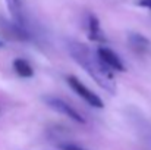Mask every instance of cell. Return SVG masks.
I'll use <instances>...</instances> for the list:
<instances>
[{"label": "cell", "instance_id": "obj_6", "mask_svg": "<svg viewBox=\"0 0 151 150\" xmlns=\"http://www.w3.org/2000/svg\"><path fill=\"white\" fill-rule=\"evenodd\" d=\"M87 27H88V37H90V40L97 41V43H104L106 41V36H104V33L101 30L100 21H99L97 16L88 15Z\"/></svg>", "mask_w": 151, "mask_h": 150}, {"label": "cell", "instance_id": "obj_1", "mask_svg": "<svg viewBox=\"0 0 151 150\" xmlns=\"http://www.w3.org/2000/svg\"><path fill=\"white\" fill-rule=\"evenodd\" d=\"M68 50H69L70 56L73 57V60L88 72V75L103 90H106L110 94L116 93V83H114L113 74L100 60L97 53H94L90 47H87L85 44H82L79 41H69Z\"/></svg>", "mask_w": 151, "mask_h": 150}, {"label": "cell", "instance_id": "obj_7", "mask_svg": "<svg viewBox=\"0 0 151 150\" xmlns=\"http://www.w3.org/2000/svg\"><path fill=\"white\" fill-rule=\"evenodd\" d=\"M7 9L10 12V16L13 19V22H16L18 25L25 28V18H24V6H22V0H6Z\"/></svg>", "mask_w": 151, "mask_h": 150}, {"label": "cell", "instance_id": "obj_11", "mask_svg": "<svg viewBox=\"0 0 151 150\" xmlns=\"http://www.w3.org/2000/svg\"><path fill=\"white\" fill-rule=\"evenodd\" d=\"M138 4L142 6V7H147V9H150L151 10V0H139Z\"/></svg>", "mask_w": 151, "mask_h": 150}, {"label": "cell", "instance_id": "obj_4", "mask_svg": "<svg viewBox=\"0 0 151 150\" xmlns=\"http://www.w3.org/2000/svg\"><path fill=\"white\" fill-rule=\"evenodd\" d=\"M97 54L100 57V60L110 69V71H126V66L123 63V60L109 47H99Z\"/></svg>", "mask_w": 151, "mask_h": 150}, {"label": "cell", "instance_id": "obj_12", "mask_svg": "<svg viewBox=\"0 0 151 150\" xmlns=\"http://www.w3.org/2000/svg\"><path fill=\"white\" fill-rule=\"evenodd\" d=\"M63 150H84V149H81V147H78V146H73V144H65V146H63Z\"/></svg>", "mask_w": 151, "mask_h": 150}, {"label": "cell", "instance_id": "obj_2", "mask_svg": "<svg viewBox=\"0 0 151 150\" xmlns=\"http://www.w3.org/2000/svg\"><path fill=\"white\" fill-rule=\"evenodd\" d=\"M66 81H68V84H69V87L81 97V99H84L88 104H91L93 107H104V103H103V100H101L100 96H97L96 93H93L88 87H85L76 77H73V75H68L66 77Z\"/></svg>", "mask_w": 151, "mask_h": 150}, {"label": "cell", "instance_id": "obj_5", "mask_svg": "<svg viewBox=\"0 0 151 150\" xmlns=\"http://www.w3.org/2000/svg\"><path fill=\"white\" fill-rule=\"evenodd\" d=\"M0 25H1V30L4 31V34H6L9 38H12V40H22V41H25V40L29 38L27 30H25L24 27L18 25V24L13 22V21H12V22L1 21Z\"/></svg>", "mask_w": 151, "mask_h": 150}, {"label": "cell", "instance_id": "obj_10", "mask_svg": "<svg viewBox=\"0 0 151 150\" xmlns=\"http://www.w3.org/2000/svg\"><path fill=\"white\" fill-rule=\"evenodd\" d=\"M139 133H141V137L144 138V141L151 147V125L145 121V119H141L139 124L137 125Z\"/></svg>", "mask_w": 151, "mask_h": 150}, {"label": "cell", "instance_id": "obj_3", "mask_svg": "<svg viewBox=\"0 0 151 150\" xmlns=\"http://www.w3.org/2000/svg\"><path fill=\"white\" fill-rule=\"evenodd\" d=\"M46 103L50 106L51 109H54L56 112H59V113H62V115H65V116H68L69 119H72V121H75V122H79V124H85V118L78 112V110H75L69 103H66L65 100L59 99V97H46Z\"/></svg>", "mask_w": 151, "mask_h": 150}, {"label": "cell", "instance_id": "obj_8", "mask_svg": "<svg viewBox=\"0 0 151 150\" xmlns=\"http://www.w3.org/2000/svg\"><path fill=\"white\" fill-rule=\"evenodd\" d=\"M128 41H129L131 47L135 50V51H138V53H145L147 50L150 49V40H148L147 37L138 34V33L129 34Z\"/></svg>", "mask_w": 151, "mask_h": 150}, {"label": "cell", "instance_id": "obj_13", "mask_svg": "<svg viewBox=\"0 0 151 150\" xmlns=\"http://www.w3.org/2000/svg\"><path fill=\"white\" fill-rule=\"evenodd\" d=\"M0 47H3V43H1V41H0Z\"/></svg>", "mask_w": 151, "mask_h": 150}, {"label": "cell", "instance_id": "obj_9", "mask_svg": "<svg viewBox=\"0 0 151 150\" xmlns=\"http://www.w3.org/2000/svg\"><path fill=\"white\" fill-rule=\"evenodd\" d=\"M13 69H15L16 74H18L19 77H22V78H31V77L34 75L32 66H31L27 60H24V59H16V60L13 62Z\"/></svg>", "mask_w": 151, "mask_h": 150}]
</instances>
